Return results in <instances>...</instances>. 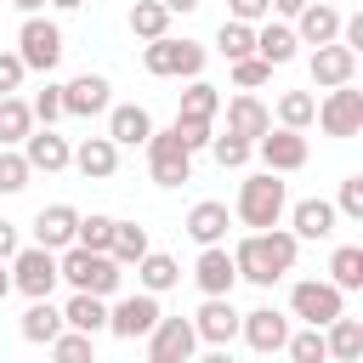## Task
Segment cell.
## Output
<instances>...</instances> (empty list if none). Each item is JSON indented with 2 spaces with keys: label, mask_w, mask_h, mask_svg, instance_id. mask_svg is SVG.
Returning a JSON list of instances; mask_svg holds the SVG:
<instances>
[{
  "label": "cell",
  "mask_w": 363,
  "mask_h": 363,
  "mask_svg": "<svg viewBox=\"0 0 363 363\" xmlns=\"http://www.w3.org/2000/svg\"><path fill=\"white\" fill-rule=\"evenodd\" d=\"M28 176H34V170H28V159H23L17 147H0V193H23V187H28Z\"/></svg>",
  "instance_id": "obj_42"
},
{
  "label": "cell",
  "mask_w": 363,
  "mask_h": 363,
  "mask_svg": "<svg viewBox=\"0 0 363 363\" xmlns=\"http://www.w3.org/2000/svg\"><path fill=\"white\" fill-rule=\"evenodd\" d=\"M6 295H11V267L0 261V301H6Z\"/></svg>",
  "instance_id": "obj_52"
},
{
  "label": "cell",
  "mask_w": 363,
  "mask_h": 363,
  "mask_svg": "<svg viewBox=\"0 0 363 363\" xmlns=\"http://www.w3.org/2000/svg\"><path fill=\"white\" fill-rule=\"evenodd\" d=\"M142 147H147V170H153L159 187H182V182H193V153L182 147L176 130H153Z\"/></svg>",
  "instance_id": "obj_7"
},
{
  "label": "cell",
  "mask_w": 363,
  "mask_h": 363,
  "mask_svg": "<svg viewBox=\"0 0 363 363\" xmlns=\"http://www.w3.org/2000/svg\"><path fill=\"white\" fill-rule=\"evenodd\" d=\"M28 130H34L28 102H23V96H0V147H17Z\"/></svg>",
  "instance_id": "obj_33"
},
{
  "label": "cell",
  "mask_w": 363,
  "mask_h": 363,
  "mask_svg": "<svg viewBox=\"0 0 363 363\" xmlns=\"http://www.w3.org/2000/svg\"><path fill=\"white\" fill-rule=\"evenodd\" d=\"M199 363H233V352H227V346H216V352H210V357H199Z\"/></svg>",
  "instance_id": "obj_53"
},
{
  "label": "cell",
  "mask_w": 363,
  "mask_h": 363,
  "mask_svg": "<svg viewBox=\"0 0 363 363\" xmlns=\"http://www.w3.org/2000/svg\"><path fill=\"white\" fill-rule=\"evenodd\" d=\"M272 79V62H261V57H238L233 62V85L238 91H255V85H267Z\"/></svg>",
  "instance_id": "obj_43"
},
{
  "label": "cell",
  "mask_w": 363,
  "mask_h": 363,
  "mask_svg": "<svg viewBox=\"0 0 363 363\" xmlns=\"http://www.w3.org/2000/svg\"><path fill=\"white\" fill-rule=\"evenodd\" d=\"M284 204H289V193H284V182H278L272 170H261V176H250V182L238 187V221H244L250 233L278 227V221H284Z\"/></svg>",
  "instance_id": "obj_4"
},
{
  "label": "cell",
  "mask_w": 363,
  "mask_h": 363,
  "mask_svg": "<svg viewBox=\"0 0 363 363\" xmlns=\"http://www.w3.org/2000/svg\"><path fill=\"white\" fill-rule=\"evenodd\" d=\"M318 125H323V136H357L363 130V91H352V85H335L323 102H318Z\"/></svg>",
  "instance_id": "obj_10"
},
{
  "label": "cell",
  "mask_w": 363,
  "mask_h": 363,
  "mask_svg": "<svg viewBox=\"0 0 363 363\" xmlns=\"http://www.w3.org/2000/svg\"><path fill=\"white\" fill-rule=\"evenodd\" d=\"M108 74H74L68 85H62V113H74V119H91V113H108Z\"/></svg>",
  "instance_id": "obj_14"
},
{
  "label": "cell",
  "mask_w": 363,
  "mask_h": 363,
  "mask_svg": "<svg viewBox=\"0 0 363 363\" xmlns=\"http://www.w3.org/2000/svg\"><path fill=\"white\" fill-rule=\"evenodd\" d=\"M221 113V91L199 74V79H187V91H182V113L176 119H216Z\"/></svg>",
  "instance_id": "obj_32"
},
{
  "label": "cell",
  "mask_w": 363,
  "mask_h": 363,
  "mask_svg": "<svg viewBox=\"0 0 363 363\" xmlns=\"http://www.w3.org/2000/svg\"><path fill=\"white\" fill-rule=\"evenodd\" d=\"M289 233L295 238H329L335 233V204L329 199H301L289 210Z\"/></svg>",
  "instance_id": "obj_26"
},
{
  "label": "cell",
  "mask_w": 363,
  "mask_h": 363,
  "mask_svg": "<svg viewBox=\"0 0 363 363\" xmlns=\"http://www.w3.org/2000/svg\"><path fill=\"white\" fill-rule=\"evenodd\" d=\"M45 6H57V11H79L85 0H45Z\"/></svg>",
  "instance_id": "obj_55"
},
{
  "label": "cell",
  "mask_w": 363,
  "mask_h": 363,
  "mask_svg": "<svg viewBox=\"0 0 363 363\" xmlns=\"http://www.w3.org/2000/svg\"><path fill=\"white\" fill-rule=\"evenodd\" d=\"M227 221H233V216H227V204L199 199V204L187 210V238H193L199 250H204V244H221V238H227Z\"/></svg>",
  "instance_id": "obj_24"
},
{
  "label": "cell",
  "mask_w": 363,
  "mask_h": 363,
  "mask_svg": "<svg viewBox=\"0 0 363 363\" xmlns=\"http://www.w3.org/2000/svg\"><path fill=\"white\" fill-rule=\"evenodd\" d=\"M335 216H346V221H363V176H346V182H340Z\"/></svg>",
  "instance_id": "obj_46"
},
{
  "label": "cell",
  "mask_w": 363,
  "mask_h": 363,
  "mask_svg": "<svg viewBox=\"0 0 363 363\" xmlns=\"http://www.w3.org/2000/svg\"><path fill=\"white\" fill-rule=\"evenodd\" d=\"M301 6H306V0H272V11H278V17H295Z\"/></svg>",
  "instance_id": "obj_51"
},
{
  "label": "cell",
  "mask_w": 363,
  "mask_h": 363,
  "mask_svg": "<svg viewBox=\"0 0 363 363\" xmlns=\"http://www.w3.org/2000/svg\"><path fill=\"white\" fill-rule=\"evenodd\" d=\"M335 34H340V11H335V6L306 0V6L295 11V40H301V45H329Z\"/></svg>",
  "instance_id": "obj_22"
},
{
  "label": "cell",
  "mask_w": 363,
  "mask_h": 363,
  "mask_svg": "<svg viewBox=\"0 0 363 363\" xmlns=\"http://www.w3.org/2000/svg\"><path fill=\"white\" fill-rule=\"evenodd\" d=\"M312 119H318V96L312 91H284L278 96V125L284 130H306Z\"/></svg>",
  "instance_id": "obj_34"
},
{
  "label": "cell",
  "mask_w": 363,
  "mask_h": 363,
  "mask_svg": "<svg viewBox=\"0 0 363 363\" xmlns=\"http://www.w3.org/2000/svg\"><path fill=\"white\" fill-rule=\"evenodd\" d=\"M210 125H216V119H176L170 130L182 136V147H187V153H199V147H210V136H216Z\"/></svg>",
  "instance_id": "obj_45"
},
{
  "label": "cell",
  "mask_w": 363,
  "mask_h": 363,
  "mask_svg": "<svg viewBox=\"0 0 363 363\" xmlns=\"http://www.w3.org/2000/svg\"><path fill=\"white\" fill-rule=\"evenodd\" d=\"M159 318H164V312H159V295L136 289V295H119V301L108 306V335H119V340H136V335H147Z\"/></svg>",
  "instance_id": "obj_9"
},
{
  "label": "cell",
  "mask_w": 363,
  "mask_h": 363,
  "mask_svg": "<svg viewBox=\"0 0 363 363\" xmlns=\"http://www.w3.org/2000/svg\"><path fill=\"white\" fill-rule=\"evenodd\" d=\"M74 227H79V210L74 204H45L34 216V244L40 250H68L74 244Z\"/></svg>",
  "instance_id": "obj_20"
},
{
  "label": "cell",
  "mask_w": 363,
  "mask_h": 363,
  "mask_svg": "<svg viewBox=\"0 0 363 363\" xmlns=\"http://www.w3.org/2000/svg\"><path fill=\"white\" fill-rule=\"evenodd\" d=\"M17 250H23V244H17V227H11V221H0V261H11Z\"/></svg>",
  "instance_id": "obj_49"
},
{
  "label": "cell",
  "mask_w": 363,
  "mask_h": 363,
  "mask_svg": "<svg viewBox=\"0 0 363 363\" xmlns=\"http://www.w3.org/2000/svg\"><path fill=\"white\" fill-rule=\"evenodd\" d=\"M85 182H108L113 170H119V147L108 142V136H85L79 147H74V159H68Z\"/></svg>",
  "instance_id": "obj_21"
},
{
  "label": "cell",
  "mask_w": 363,
  "mask_h": 363,
  "mask_svg": "<svg viewBox=\"0 0 363 363\" xmlns=\"http://www.w3.org/2000/svg\"><path fill=\"white\" fill-rule=\"evenodd\" d=\"M289 312H295L301 323L323 329V323H335V318L346 312V289H335L329 278H301V284L289 289Z\"/></svg>",
  "instance_id": "obj_5"
},
{
  "label": "cell",
  "mask_w": 363,
  "mask_h": 363,
  "mask_svg": "<svg viewBox=\"0 0 363 363\" xmlns=\"http://www.w3.org/2000/svg\"><path fill=\"white\" fill-rule=\"evenodd\" d=\"M153 244H147V227H136V221H113V238H108V255L119 261V267H136L142 255H147Z\"/></svg>",
  "instance_id": "obj_31"
},
{
  "label": "cell",
  "mask_w": 363,
  "mask_h": 363,
  "mask_svg": "<svg viewBox=\"0 0 363 363\" xmlns=\"http://www.w3.org/2000/svg\"><path fill=\"white\" fill-rule=\"evenodd\" d=\"M57 278L62 284H74V289H85V295H119V284H125V267L113 261V255H102V250H79V244H68L62 255H57Z\"/></svg>",
  "instance_id": "obj_2"
},
{
  "label": "cell",
  "mask_w": 363,
  "mask_h": 363,
  "mask_svg": "<svg viewBox=\"0 0 363 363\" xmlns=\"http://www.w3.org/2000/svg\"><path fill=\"white\" fill-rule=\"evenodd\" d=\"M295 250H301V238L295 233H284V227H267V233H244L227 255H233V272L244 278V284H255V289H272L289 267H295Z\"/></svg>",
  "instance_id": "obj_1"
},
{
  "label": "cell",
  "mask_w": 363,
  "mask_h": 363,
  "mask_svg": "<svg viewBox=\"0 0 363 363\" xmlns=\"http://www.w3.org/2000/svg\"><path fill=\"white\" fill-rule=\"evenodd\" d=\"M204 45L199 40H176V34H159V40H147V51H142V68L153 74V79H199L204 74Z\"/></svg>",
  "instance_id": "obj_3"
},
{
  "label": "cell",
  "mask_w": 363,
  "mask_h": 363,
  "mask_svg": "<svg viewBox=\"0 0 363 363\" xmlns=\"http://www.w3.org/2000/svg\"><path fill=\"white\" fill-rule=\"evenodd\" d=\"M17 329H23V340L51 346V340L62 335V312L51 306V295H45V301H28V312H23V323H17Z\"/></svg>",
  "instance_id": "obj_30"
},
{
  "label": "cell",
  "mask_w": 363,
  "mask_h": 363,
  "mask_svg": "<svg viewBox=\"0 0 363 363\" xmlns=\"http://www.w3.org/2000/svg\"><path fill=\"white\" fill-rule=\"evenodd\" d=\"M329 284L335 289H363V250L357 244H340L329 255Z\"/></svg>",
  "instance_id": "obj_35"
},
{
  "label": "cell",
  "mask_w": 363,
  "mask_h": 363,
  "mask_svg": "<svg viewBox=\"0 0 363 363\" xmlns=\"http://www.w3.org/2000/svg\"><path fill=\"white\" fill-rule=\"evenodd\" d=\"M357 363H363V357H357Z\"/></svg>",
  "instance_id": "obj_56"
},
{
  "label": "cell",
  "mask_w": 363,
  "mask_h": 363,
  "mask_svg": "<svg viewBox=\"0 0 363 363\" xmlns=\"http://www.w3.org/2000/svg\"><path fill=\"white\" fill-rule=\"evenodd\" d=\"M216 51H221L227 62H238V57H255V28H250V23H233V17H227V23L216 28Z\"/></svg>",
  "instance_id": "obj_37"
},
{
  "label": "cell",
  "mask_w": 363,
  "mask_h": 363,
  "mask_svg": "<svg viewBox=\"0 0 363 363\" xmlns=\"http://www.w3.org/2000/svg\"><path fill=\"white\" fill-rule=\"evenodd\" d=\"M295 28L289 23H267V28H255V57L261 62H272V68H284V62H295Z\"/></svg>",
  "instance_id": "obj_28"
},
{
  "label": "cell",
  "mask_w": 363,
  "mask_h": 363,
  "mask_svg": "<svg viewBox=\"0 0 363 363\" xmlns=\"http://www.w3.org/2000/svg\"><path fill=\"white\" fill-rule=\"evenodd\" d=\"M284 352H289V363H329V352H323V329H289V340H284Z\"/></svg>",
  "instance_id": "obj_39"
},
{
  "label": "cell",
  "mask_w": 363,
  "mask_h": 363,
  "mask_svg": "<svg viewBox=\"0 0 363 363\" xmlns=\"http://www.w3.org/2000/svg\"><path fill=\"white\" fill-rule=\"evenodd\" d=\"M136 278H142V289H147V295H164V289H176V284H182V267H176V255L147 250V255L136 261Z\"/></svg>",
  "instance_id": "obj_29"
},
{
  "label": "cell",
  "mask_w": 363,
  "mask_h": 363,
  "mask_svg": "<svg viewBox=\"0 0 363 363\" xmlns=\"http://www.w3.org/2000/svg\"><path fill=\"white\" fill-rule=\"evenodd\" d=\"M255 153H261V164H267L272 176H289V170H301V164H306V136L278 125V130L255 136Z\"/></svg>",
  "instance_id": "obj_13"
},
{
  "label": "cell",
  "mask_w": 363,
  "mask_h": 363,
  "mask_svg": "<svg viewBox=\"0 0 363 363\" xmlns=\"http://www.w3.org/2000/svg\"><path fill=\"white\" fill-rule=\"evenodd\" d=\"M51 363H96V335L62 329V335L51 340Z\"/></svg>",
  "instance_id": "obj_38"
},
{
  "label": "cell",
  "mask_w": 363,
  "mask_h": 363,
  "mask_svg": "<svg viewBox=\"0 0 363 363\" xmlns=\"http://www.w3.org/2000/svg\"><path fill=\"white\" fill-rule=\"evenodd\" d=\"M17 57H23V68L51 74V68L62 62V28H57L51 17H23V28H17Z\"/></svg>",
  "instance_id": "obj_6"
},
{
  "label": "cell",
  "mask_w": 363,
  "mask_h": 363,
  "mask_svg": "<svg viewBox=\"0 0 363 363\" xmlns=\"http://www.w3.org/2000/svg\"><path fill=\"white\" fill-rule=\"evenodd\" d=\"M193 346H199L193 318H159V323L147 329V363H187Z\"/></svg>",
  "instance_id": "obj_11"
},
{
  "label": "cell",
  "mask_w": 363,
  "mask_h": 363,
  "mask_svg": "<svg viewBox=\"0 0 363 363\" xmlns=\"http://www.w3.org/2000/svg\"><path fill=\"white\" fill-rule=\"evenodd\" d=\"M227 11H233V23H250V28H255V23L272 11V0H227Z\"/></svg>",
  "instance_id": "obj_48"
},
{
  "label": "cell",
  "mask_w": 363,
  "mask_h": 363,
  "mask_svg": "<svg viewBox=\"0 0 363 363\" xmlns=\"http://www.w3.org/2000/svg\"><path fill=\"white\" fill-rule=\"evenodd\" d=\"M147 136H153V113H147L142 102L108 108V142H113V147H142Z\"/></svg>",
  "instance_id": "obj_19"
},
{
  "label": "cell",
  "mask_w": 363,
  "mask_h": 363,
  "mask_svg": "<svg viewBox=\"0 0 363 363\" xmlns=\"http://www.w3.org/2000/svg\"><path fill=\"white\" fill-rule=\"evenodd\" d=\"M130 34H136V40H159V34H170V11H164L159 0H136V6H130Z\"/></svg>",
  "instance_id": "obj_36"
},
{
  "label": "cell",
  "mask_w": 363,
  "mask_h": 363,
  "mask_svg": "<svg viewBox=\"0 0 363 363\" xmlns=\"http://www.w3.org/2000/svg\"><path fill=\"white\" fill-rule=\"evenodd\" d=\"M193 284H199L204 295H233L238 272H233L227 244H204V250H199V261H193Z\"/></svg>",
  "instance_id": "obj_16"
},
{
  "label": "cell",
  "mask_w": 363,
  "mask_h": 363,
  "mask_svg": "<svg viewBox=\"0 0 363 363\" xmlns=\"http://www.w3.org/2000/svg\"><path fill=\"white\" fill-rule=\"evenodd\" d=\"M23 159H28V170L57 176V170H68L74 147H68V136H57L51 125H40V130H28V136H23Z\"/></svg>",
  "instance_id": "obj_15"
},
{
  "label": "cell",
  "mask_w": 363,
  "mask_h": 363,
  "mask_svg": "<svg viewBox=\"0 0 363 363\" xmlns=\"http://www.w3.org/2000/svg\"><path fill=\"white\" fill-rule=\"evenodd\" d=\"M28 113H34L40 125H57V119H62V85H45V91H34Z\"/></svg>",
  "instance_id": "obj_44"
},
{
  "label": "cell",
  "mask_w": 363,
  "mask_h": 363,
  "mask_svg": "<svg viewBox=\"0 0 363 363\" xmlns=\"http://www.w3.org/2000/svg\"><path fill=\"white\" fill-rule=\"evenodd\" d=\"M210 153H216V164L221 170H238V164H250V153H255V142H244V136H210Z\"/></svg>",
  "instance_id": "obj_41"
},
{
  "label": "cell",
  "mask_w": 363,
  "mask_h": 363,
  "mask_svg": "<svg viewBox=\"0 0 363 363\" xmlns=\"http://www.w3.org/2000/svg\"><path fill=\"white\" fill-rule=\"evenodd\" d=\"M11 6H17V11H28V17H34V11H40V6H45V0H11Z\"/></svg>",
  "instance_id": "obj_54"
},
{
  "label": "cell",
  "mask_w": 363,
  "mask_h": 363,
  "mask_svg": "<svg viewBox=\"0 0 363 363\" xmlns=\"http://www.w3.org/2000/svg\"><path fill=\"white\" fill-rule=\"evenodd\" d=\"M323 352H329V363H357L363 357V323L346 312L335 323H323Z\"/></svg>",
  "instance_id": "obj_25"
},
{
  "label": "cell",
  "mask_w": 363,
  "mask_h": 363,
  "mask_svg": "<svg viewBox=\"0 0 363 363\" xmlns=\"http://www.w3.org/2000/svg\"><path fill=\"white\" fill-rule=\"evenodd\" d=\"M159 6H164V11H170V17H176V11H199V6H204V0H159Z\"/></svg>",
  "instance_id": "obj_50"
},
{
  "label": "cell",
  "mask_w": 363,
  "mask_h": 363,
  "mask_svg": "<svg viewBox=\"0 0 363 363\" xmlns=\"http://www.w3.org/2000/svg\"><path fill=\"white\" fill-rule=\"evenodd\" d=\"M193 335L210 340V346H227V340L238 335V312H233V301H227V295H204V306L193 312Z\"/></svg>",
  "instance_id": "obj_17"
},
{
  "label": "cell",
  "mask_w": 363,
  "mask_h": 363,
  "mask_svg": "<svg viewBox=\"0 0 363 363\" xmlns=\"http://www.w3.org/2000/svg\"><path fill=\"white\" fill-rule=\"evenodd\" d=\"M227 130H233V136H244V142L267 136V130H272L267 102H261V96H250V91H244V96H233V102H227Z\"/></svg>",
  "instance_id": "obj_23"
},
{
  "label": "cell",
  "mask_w": 363,
  "mask_h": 363,
  "mask_svg": "<svg viewBox=\"0 0 363 363\" xmlns=\"http://www.w3.org/2000/svg\"><path fill=\"white\" fill-rule=\"evenodd\" d=\"M352 74H357V51H346L340 40H329V45L312 51V85L335 91V85H352Z\"/></svg>",
  "instance_id": "obj_18"
},
{
  "label": "cell",
  "mask_w": 363,
  "mask_h": 363,
  "mask_svg": "<svg viewBox=\"0 0 363 363\" xmlns=\"http://www.w3.org/2000/svg\"><path fill=\"white\" fill-rule=\"evenodd\" d=\"M238 335L250 340V352H284V340H289V318L278 312V306H255V312H238Z\"/></svg>",
  "instance_id": "obj_12"
},
{
  "label": "cell",
  "mask_w": 363,
  "mask_h": 363,
  "mask_svg": "<svg viewBox=\"0 0 363 363\" xmlns=\"http://www.w3.org/2000/svg\"><path fill=\"white\" fill-rule=\"evenodd\" d=\"M108 238H113V216H96V210L79 216V227H74V244L79 250H102L108 255Z\"/></svg>",
  "instance_id": "obj_40"
},
{
  "label": "cell",
  "mask_w": 363,
  "mask_h": 363,
  "mask_svg": "<svg viewBox=\"0 0 363 363\" xmlns=\"http://www.w3.org/2000/svg\"><path fill=\"white\" fill-rule=\"evenodd\" d=\"M57 284H62V278H57V250L28 244V250H17V255H11V289H23L28 301H45Z\"/></svg>",
  "instance_id": "obj_8"
},
{
  "label": "cell",
  "mask_w": 363,
  "mask_h": 363,
  "mask_svg": "<svg viewBox=\"0 0 363 363\" xmlns=\"http://www.w3.org/2000/svg\"><path fill=\"white\" fill-rule=\"evenodd\" d=\"M62 329L102 335V329H108V301H102V295H85V289H74V301L62 306Z\"/></svg>",
  "instance_id": "obj_27"
},
{
  "label": "cell",
  "mask_w": 363,
  "mask_h": 363,
  "mask_svg": "<svg viewBox=\"0 0 363 363\" xmlns=\"http://www.w3.org/2000/svg\"><path fill=\"white\" fill-rule=\"evenodd\" d=\"M23 57L17 51H0V96H17V85H23Z\"/></svg>",
  "instance_id": "obj_47"
}]
</instances>
